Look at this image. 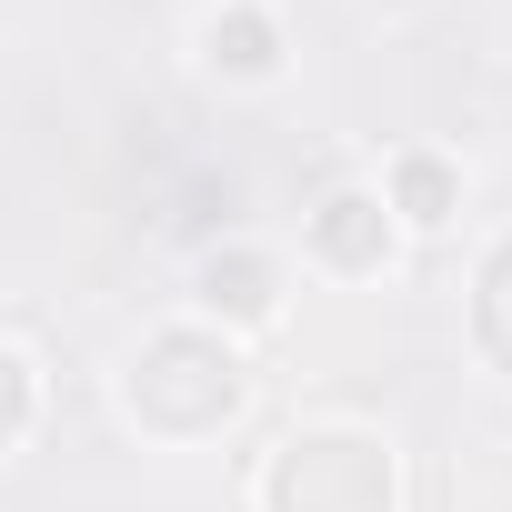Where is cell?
<instances>
[{
	"mask_svg": "<svg viewBox=\"0 0 512 512\" xmlns=\"http://www.w3.org/2000/svg\"><path fill=\"white\" fill-rule=\"evenodd\" d=\"M392 502H402L392 442L362 432V422L282 432L272 462H262V512H392Z\"/></svg>",
	"mask_w": 512,
	"mask_h": 512,
	"instance_id": "7a4b0ae2",
	"label": "cell"
},
{
	"mask_svg": "<svg viewBox=\"0 0 512 512\" xmlns=\"http://www.w3.org/2000/svg\"><path fill=\"white\" fill-rule=\"evenodd\" d=\"M201 312H221V322H241V332H262L272 312H282V272H272V251H201Z\"/></svg>",
	"mask_w": 512,
	"mask_h": 512,
	"instance_id": "277c9868",
	"label": "cell"
},
{
	"mask_svg": "<svg viewBox=\"0 0 512 512\" xmlns=\"http://www.w3.org/2000/svg\"><path fill=\"white\" fill-rule=\"evenodd\" d=\"M472 312H482V352L512 372V241H492V262H482V302H472Z\"/></svg>",
	"mask_w": 512,
	"mask_h": 512,
	"instance_id": "52a82bcc",
	"label": "cell"
},
{
	"mask_svg": "<svg viewBox=\"0 0 512 512\" xmlns=\"http://www.w3.org/2000/svg\"><path fill=\"white\" fill-rule=\"evenodd\" d=\"M201 61L221 81H272L282 71V21L262 11V0H221V11L201 21Z\"/></svg>",
	"mask_w": 512,
	"mask_h": 512,
	"instance_id": "5b68a950",
	"label": "cell"
},
{
	"mask_svg": "<svg viewBox=\"0 0 512 512\" xmlns=\"http://www.w3.org/2000/svg\"><path fill=\"white\" fill-rule=\"evenodd\" d=\"M241 392H251V372H241V352H231L211 322H171V332H151V342L131 352V372H121L131 422L161 432V442H201V432H221V422L241 412Z\"/></svg>",
	"mask_w": 512,
	"mask_h": 512,
	"instance_id": "6da1fadb",
	"label": "cell"
},
{
	"mask_svg": "<svg viewBox=\"0 0 512 512\" xmlns=\"http://www.w3.org/2000/svg\"><path fill=\"white\" fill-rule=\"evenodd\" d=\"M452 201H462V181H452V161H432V151H412V161H392V211H402L412 231H442V221H452Z\"/></svg>",
	"mask_w": 512,
	"mask_h": 512,
	"instance_id": "8992f818",
	"label": "cell"
},
{
	"mask_svg": "<svg viewBox=\"0 0 512 512\" xmlns=\"http://www.w3.org/2000/svg\"><path fill=\"white\" fill-rule=\"evenodd\" d=\"M31 402H41V392H31V362H21L11 342H0V452H11V442L31 432Z\"/></svg>",
	"mask_w": 512,
	"mask_h": 512,
	"instance_id": "ba28073f",
	"label": "cell"
},
{
	"mask_svg": "<svg viewBox=\"0 0 512 512\" xmlns=\"http://www.w3.org/2000/svg\"><path fill=\"white\" fill-rule=\"evenodd\" d=\"M302 241H312V262L322 272H382L392 262V201L382 191H322V211L302 221Z\"/></svg>",
	"mask_w": 512,
	"mask_h": 512,
	"instance_id": "3957f363",
	"label": "cell"
}]
</instances>
